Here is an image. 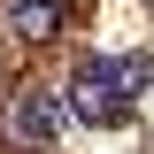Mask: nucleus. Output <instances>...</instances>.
Listing matches in <instances>:
<instances>
[{"label":"nucleus","instance_id":"f257e3e1","mask_svg":"<svg viewBox=\"0 0 154 154\" xmlns=\"http://www.w3.org/2000/svg\"><path fill=\"white\" fill-rule=\"evenodd\" d=\"M62 131V100L38 93V85H16V93H0V146L8 154H46Z\"/></svg>","mask_w":154,"mask_h":154},{"label":"nucleus","instance_id":"f03ea898","mask_svg":"<svg viewBox=\"0 0 154 154\" xmlns=\"http://www.w3.org/2000/svg\"><path fill=\"white\" fill-rule=\"evenodd\" d=\"M123 85H116L108 62H77L69 69V93H62V116H77V123H123Z\"/></svg>","mask_w":154,"mask_h":154},{"label":"nucleus","instance_id":"7ed1b4c3","mask_svg":"<svg viewBox=\"0 0 154 154\" xmlns=\"http://www.w3.org/2000/svg\"><path fill=\"white\" fill-rule=\"evenodd\" d=\"M8 31L16 38H54L62 31V8L54 0H16V8H8Z\"/></svg>","mask_w":154,"mask_h":154},{"label":"nucleus","instance_id":"20e7f679","mask_svg":"<svg viewBox=\"0 0 154 154\" xmlns=\"http://www.w3.org/2000/svg\"><path fill=\"white\" fill-rule=\"evenodd\" d=\"M108 69H116V85H123V100H139L154 85V54H123V62H108Z\"/></svg>","mask_w":154,"mask_h":154},{"label":"nucleus","instance_id":"39448f33","mask_svg":"<svg viewBox=\"0 0 154 154\" xmlns=\"http://www.w3.org/2000/svg\"><path fill=\"white\" fill-rule=\"evenodd\" d=\"M146 8H154V0H146Z\"/></svg>","mask_w":154,"mask_h":154}]
</instances>
